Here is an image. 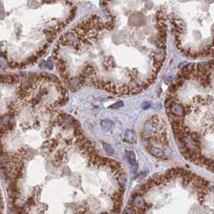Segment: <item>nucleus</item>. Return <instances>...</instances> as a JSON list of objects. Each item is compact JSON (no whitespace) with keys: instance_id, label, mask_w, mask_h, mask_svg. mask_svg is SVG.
<instances>
[{"instance_id":"obj_8","label":"nucleus","mask_w":214,"mask_h":214,"mask_svg":"<svg viewBox=\"0 0 214 214\" xmlns=\"http://www.w3.org/2000/svg\"><path fill=\"white\" fill-rule=\"evenodd\" d=\"M47 67L48 69L51 70L52 68H53V63H52V62H51V59H48L47 62Z\"/></svg>"},{"instance_id":"obj_7","label":"nucleus","mask_w":214,"mask_h":214,"mask_svg":"<svg viewBox=\"0 0 214 214\" xmlns=\"http://www.w3.org/2000/svg\"><path fill=\"white\" fill-rule=\"evenodd\" d=\"M150 107H151V104H150L149 102H145L142 104V108L143 109H145V110H147V109H149Z\"/></svg>"},{"instance_id":"obj_3","label":"nucleus","mask_w":214,"mask_h":214,"mask_svg":"<svg viewBox=\"0 0 214 214\" xmlns=\"http://www.w3.org/2000/svg\"><path fill=\"white\" fill-rule=\"evenodd\" d=\"M100 127H101L102 130L105 133H110L112 131V129H114V124L111 121L105 120V121H103L102 122L100 123Z\"/></svg>"},{"instance_id":"obj_5","label":"nucleus","mask_w":214,"mask_h":214,"mask_svg":"<svg viewBox=\"0 0 214 214\" xmlns=\"http://www.w3.org/2000/svg\"><path fill=\"white\" fill-rule=\"evenodd\" d=\"M103 147H104V151L106 152L108 154H109V155H112V154L114 153V149H113V148H112L110 145L107 144V143H103Z\"/></svg>"},{"instance_id":"obj_1","label":"nucleus","mask_w":214,"mask_h":214,"mask_svg":"<svg viewBox=\"0 0 214 214\" xmlns=\"http://www.w3.org/2000/svg\"><path fill=\"white\" fill-rule=\"evenodd\" d=\"M124 141L129 144H136L137 142V134L133 130H126L125 133Z\"/></svg>"},{"instance_id":"obj_6","label":"nucleus","mask_w":214,"mask_h":214,"mask_svg":"<svg viewBox=\"0 0 214 214\" xmlns=\"http://www.w3.org/2000/svg\"><path fill=\"white\" fill-rule=\"evenodd\" d=\"M123 106H124V103H123L122 101H118V102L115 103L114 104L111 105L109 108H112V109H118V108H122Z\"/></svg>"},{"instance_id":"obj_2","label":"nucleus","mask_w":214,"mask_h":214,"mask_svg":"<svg viewBox=\"0 0 214 214\" xmlns=\"http://www.w3.org/2000/svg\"><path fill=\"white\" fill-rule=\"evenodd\" d=\"M147 149L148 151L151 153L152 155L157 157V158H162V157H164V153L163 152V150H161L159 148L153 146V145H148Z\"/></svg>"},{"instance_id":"obj_9","label":"nucleus","mask_w":214,"mask_h":214,"mask_svg":"<svg viewBox=\"0 0 214 214\" xmlns=\"http://www.w3.org/2000/svg\"><path fill=\"white\" fill-rule=\"evenodd\" d=\"M44 63H46V62H45V61L42 62V63H41L40 65H39V67H40L41 68H43V67H44V66H45V64H44Z\"/></svg>"},{"instance_id":"obj_4","label":"nucleus","mask_w":214,"mask_h":214,"mask_svg":"<svg viewBox=\"0 0 214 214\" xmlns=\"http://www.w3.org/2000/svg\"><path fill=\"white\" fill-rule=\"evenodd\" d=\"M126 157L129 162L130 163L131 165H133V167H137V157H136V154L133 151H127L126 152Z\"/></svg>"}]
</instances>
